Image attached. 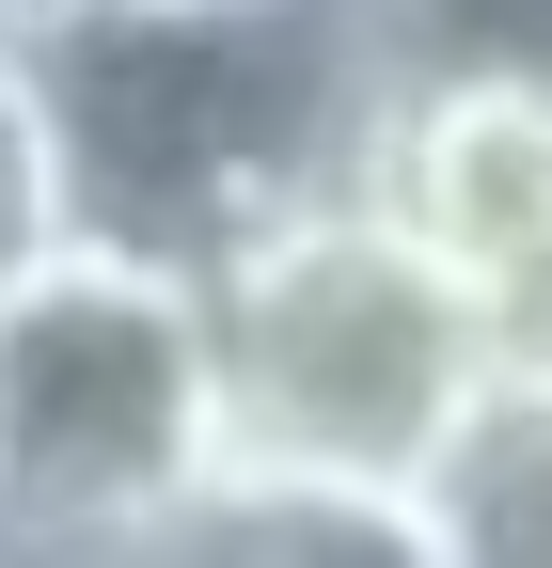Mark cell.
<instances>
[{
    "label": "cell",
    "instance_id": "7",
    "mask_svg": "<svg viewBox=\"0 0 552 568\" xmlns=\"http://www.w3.org/2000/svg\"><path fill=\"white\" fill-rule=\"evenodd\" d=\"M458 521H473V568H552V426H505L473 458Z\"/></svg>",
    "mask_w": 552,
    "mask_h": 568
},
{
    "label": "cell",
    "instance_id": "11",
    "mask_svg": "<svg viewBox=\"0 0 552 568\" xmlns=\"http://www.w3.org/2000/svg\"><path fill=\"white\" fill-rule=\"evenodd\" d=\"M0 17H32V0H0Z\"/></svg>",
    "mask_w": 552,
    "mask_h": 568
},
{
    "label": "cell",
    "instance_id": "5",
    "mask_svg": "<svg viewBox=\"0 0 552 568\" xmlns=\"http://www.w3.org/2000/svg\"><path fill=\"white\" fill-rule=\"evenodd\" d=\"M95 568H473V521L427 489H316V474H190Z\"/></svg>",
    "mask_w": 552,
    "mask_h": 568
},
{
    "label": "cell",
    "instance_id": "9",
    "mask_svg": "<svg viewBox=\"0 0 552 568\" xmlns=\"http://www.w3.org/2000/svg\"><path fill=\"white\" fill-rule=\"evenodd\" d=\"M0 568H95V552H48V537H0Z\"/></svg>",
    "mask_w": 552,
    "mask_h": 568
},
{
    "label": "cell",
    "instance_id": "4",
    "mask_svg": "<svg viewBox=\"0 0 552 568\" xmlns=\"http://www.w3.org/2000/svg\"><path fill=\"white\" fill-rule=\"evenodd\" d=\"M364 190L458 268V301H505V284L552 268V95L395 48V95L364 126Z\"/></svg>",
    "mask_w": 552,
    "mask_h": 568
},
{
    "label": "cell",
    "instance_id": "1",
    "mask_svg": "<svg viewBox=\"0 0 552 568\" xmlns=\"http://www.w3.org/2000/svg\"><path fill=\"white\" fill-rule=\"evenodd\" d=\"M190 347H205V474H316V489L458 506L473 458H490L473 301L364 174L268 205L205 253Z\"/></svg>",
    "mask_w": 552,
    "mask_h": 568
},
{
    "label": "cell",
    "instance_id": "8",
    "mask_svg": "<svg viewBox=\"0 0 552 568\" xmlns=\"http://www.w3.org/2000/svg\"><path fill=\"white\" fill-rule=\"evenodd\" d=\"M395 48L490 63V80H536L552 95V0H395Z\"/></svg>",
    "mask_w": 552,
    "mask_h": 568
},
{
    "label": "cell",
    "instance_id": "10",
    "mask_svg": "<svg viewBox=\"0 0 552 568\" xmlns=\"http://www.w3.org/2000/svg\"><path fill=\"white\" fill-rule=\"evenodd\" d=\"M32 17H63V0H32ZM126 17H222V0H126Z\"/></svg>",
    "mask_w": 552,
    "mask_h": 568
},
{
    "label": "cell",
    "instance_id": "3",
    "mask_svg": "<svg viewBox=\"0 0 552 568\" xmlns=\"http://www.w3.org/2000/svg\"><path fill=\"white\" fill-rule=\"evenodd\" d=\"M190 474H205L190 268H143V253L80 237L32 301H0V537L111 552Z\"/></svg>",
    "mask_w": 552,
    "mask_h": 568
},
{
    "label": "cell",
    "instance_id": "2",
    "mask_svg": "<svg viewBox=\"0 0 552 568\" xmlns=\"http://www.w3.org/2000/svg\"><path fill=\"white\" fill-rule=\"evenodd\" d=\"M32 32V80L63 126L95 253L205 268L237 222L364 174V126L395 95V0H222V17H126L63 0Z\"/></svg>",
    "mask_w": 552,
    "mask_h": 568
},
{
    "label": "cell",
    "instance_id": "6",
    "mask_svg": "<svg viewBox=\"0 0 552 568\" xmlns=\"http://www.w3.org/2000/svg\"><path fill=\"white\" fill-rule=\"evenodd\" d=\"M80 253V190H63V126H48V80H32V32L0 17V301Z\"/></svg>",
    "mask_w": 552,
    "mask_h": 568
}]
</instances>
